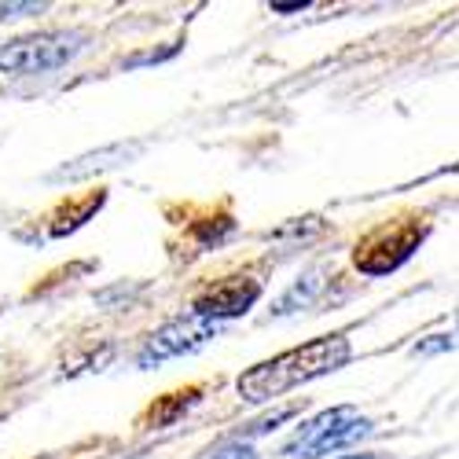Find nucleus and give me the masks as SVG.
Here are the masks:
<instances>
[{"label": "nucleus", "instance_id": "nucleus-1", "mask_svg": "<svg viewBox=\"0 0 459 459\" xmlns=\"http://www.w3.org/2000/svg\"><path fill=\"white\" fill-rule=\"evenodd\" d=\"M350 357H353V346L342 331L320 334V338L305 342V346H298V350H287L273 360H261L250 371H243L236 378V394L247 404H269V401L305 386V382L342 371L350 364Z\"/></svg>", "mask_w": 459, "mask_h": 459}, {"label": "nucleus", "instance_id": "nucleus-2", "mask_svg": "<svg viewBox=\"0 0 459 459\" xmlns=\"http://www.w3.org/2000/svg\"><path fill=\"white\" fill-rule=\"evenodd\" d=\"M89 41L85 30H45L15 37L0 45V74L8 78H41V74L63 70Z\"/></svg>", "mask_w": 459, "mask_h": 459}, {"label": "nucleus", "instance_id": "nucleus-3", "mask_svg": "<svg viewBox=\"0 0 459 459\" xmlns=\"http://www.w3.org/2000/svg\"><path fill=\"white\" fill-rule=\"evenodd\" d=\"M368 434H371V419L360 415V408H353V404H338V408H327V411H320L313 419H305V423L283 441V455H290V459H320L327 452L357 445Z\"/></svg>", "mask_w": 459, "mask_h": 459}, {"label": "nucleus", "instance_id": "nucleus-4", "mask_svg": "<svg viewBox=\"0 0 459 459\" xmlns=\"http://www.w3.org/2000/svg\"><path fill=\"white\" fill-rule=\"evenodd\" d=\"M427 239V224H394V228H378L371 232L357 254H353V264L364 273V276H386L419 250V243Z\"/></svg>", "mask_w": 459, "mask_h": 459}, {"label": "nucleus", "instance_id": "nucleus-5", "mask_svg": "<svg viewBox=\"0 0 459 459\" xmlns=\"http://www.w3.org/2000/svg\"><path fill=\"white\" fill-rule=\"evenodd\" d=\"M217 334V324L187 313V316H177L169 324H162L155 334L143 342V350L136 353V364L140 368H155V364H166V360H177V357H187L203 350L206 342Z\"/></svg>", "mask_w": 459, "mask_h": 459}, {"label": "nucleus", "instance_id": "nucleus-6", "mask_svg": "<svg viewBox=\"0 0 459 459\" xmlns=\"http://www.w3.org/2000/svg\"><path fill=\"white\" fill-rule=\"evenodd\" d=\"M257 298H261V283L257 280H224V283L210 287L206 294H199L195 305H191V313L210 320V324H221V320L250 313V305Z\"/></svg>", "mask_w": 459, "mask_h": 459}, {"label": "nucleus", "instance_id": "nucleus-7", "mask_svg": "<svg viewBox=\"0 0 459 459\" xmlns=\"http://www.w3.org/2000/svg\"><path fill=\"white\" fill-rule=\"evenodd\" d=\"M143 155V143L140 140H126V143H107L100 151H89V155H78V159H70L63 162L52 180H89L96 173H107V169H122L129 162H136Z\"/></svg>", "mask_w": 459, "mask_h": 459}, {"label": "nucleus", "instance_id": "nucleus-8", "mask_svg": "<svg viewBox=\"0 0 459 459\" xmlns=\"http://www.w3.org/2000/svg\"><path fill=\"white\" fill-rule=\"evenodd\" d=\"M320 290H324V273H320V269L305 273V276H298V280L283 290V298L276 301L273 313H276V316H290V313H298V309H309Z\"/></svg>", "mask_w": 459, "mask_h": 459}, {"label": "nucleus", "instance_id": "nucleus-9", "mask_svg": "<svg viewBox=\"0 0 459 459\" xmlns=\"http://www.w3.org/2000/svg\"><path fill=\"white\" fill-rule=\"evenodd\" d=\"M213 459H257V452H254L247 441H232V445H224Z\"/></svg>", "mask_w": 459, "mask_h": 459}, {"label": "nucleus", "instance_id": "nucleus-10", "mask_svg": "<svg viewBox=\"0 0 459 459\" xmlns=\"http://www.w3.org/2000/svg\"><path fill=\"white\" fill-rule=\"evenodd\" d=\"M305 8H309L305 0H290V4H273L276 15H294V12H305Z\"/></svg>", "mask_w": 459, "mask_h": 459}, {"label": "nucleus", "instance_id": "nucleus-11", "mask_svg": "<svg viewBox=\"0 0 459 459\" xmlns=\"http://www.w3.org/2000/svg\"><path fill=\"white\" fill-rule=\"evenodd\" d=\"M342 459H390V455H382V452H357V455H342Z\"/></svg>", "mask_w": 459, "mask_h": 459}, {"label": "nucleus", "instance_id": "nucleus-12", "mask_svg": "<svg viewBox=\"0 0 459 459\" xmlns=\"http://www.w3.org/2000/svg\"><path fill=\"white\" fill-rule=\"evenodd\" d=\"M455 327H459V316H455Z\"/></svg>", "mask_w": 459, "mask_h": 459}]
</instances>
